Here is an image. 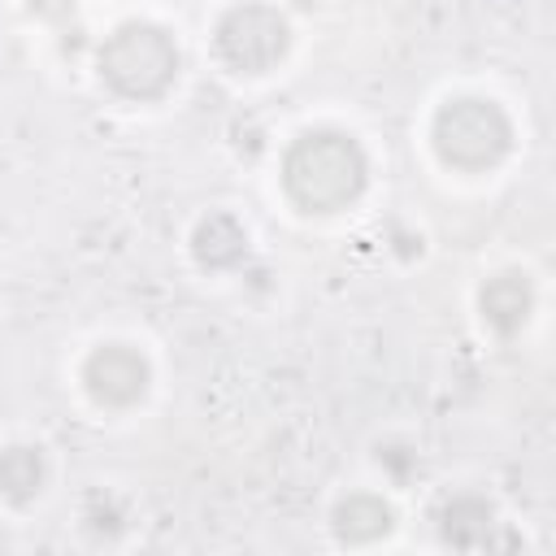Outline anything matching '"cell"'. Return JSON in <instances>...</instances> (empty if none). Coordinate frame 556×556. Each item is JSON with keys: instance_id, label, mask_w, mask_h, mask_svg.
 Masks as SVG:
<instances>
[{"instance_id": "obj_11", "label": "cell", "mask_w": 556, "mask_h": 556, "mask_svg": "<svg viewBox=\"0 0 556 556\" xmlns=\"http://www.w3.org/2000/svg\"><path fill=\"white\" fill-rule=\"evenodd\" d=\"M378 465H387L395 478H408V469L417 465V452H408V447L391 443V447H378Z\"/></svg>"}, {"instance_id": "obj_12", "label": "cell", "mask_w": 556, "mask_h": 556, "mask_svg": "<svg viewBox=\"0 0 556 556\" xmlns=\"http://www.w3.org/2000/svg\"><path fill=\"white\" fill-rule=\"evenodd\" d=\"M30 13H39L48 22H65L74 13V0H30Z\"/></svg>"}, {"instance_id": "obj_5", "label": "cell", "mask_w": 556, "mask_h": 556, "mask_svg": "<svg viewBox=\"0 0 556 556\" xmlns=\"http://www.w3.org/2000/svg\"><path fill=\"white\" fill-rule=\"evenodd\" d=\"M148 378H152L148 374V361L135 348H126V343H100L87 356V365H83V382H87L91 400L104 404V408H130V404H139L143 391H148Z\"/></svg>"}, {"instance_id": "obj_3", "label": "cell", "mask_w": 556, "mask_h": 556, "mask_svg": "<svg viewBox=\"0 0 556 556\" xmlns=\"http://www.w3.org/2000/svg\"><path fill=\"white\" fill-rule=\"evenodd\" d=\"M434 152L456 169H491L513 148L508 113L486 96H456L434 113Z\"/></svg>"}, {"instance_id": "obj_4", "label": "cell", "mask_w": 556, "mask_h": 556, "mask_svg": "<svg viewBox=\"0 0 556 556\" xmlns=\"http://www.w3.org/2000/svg\"><path fill=\"white\" fill-rule=\"evenodd\" d=\"M291 48V26L274 4L243 0L222 13L217 22V56L235 74H265Z\"/></svg>"}, {"instance_id": "obj_2", "label": "cell", "mask_w": 556, "mask_h": 556, "mask_svg": "<svg viewBox=\"0 0 556 556\" xmlns=\"http://www.w3.org/2000/svg\"><path fill=\"white\" fill-rule=\"evenodd\" d=\"M100 74L126 100H161L178 78V43L152 22H126L104 39Z\"/></svg>"}, {"instance_id": "obj_10", "label": "cell", "mask_w": 556, "mask_h": 556, "mask_svg": "<svg viewBox=\"0 0 556 556\" xmlns=\"http://www.w3.org/2000/svg\"><path fill=\"white\" fill-rule=\"evenodd\" d=\"M43 478H48V460L39 447H26V443H13L0 452V495L13 500V504H30L39 491H43Z\"/></svg>"}, {"instance_id": "obj_6", "label": "cell", "mask_w": 556, "mask_h": 556, "mask_svg": "<svg viewBox=\"0 0 556 556\" xmlns=\"http://www.w3.org/2000/svg\"><path fill=\"white\" fill-rule=\"evenodd\" d=\"M478 304H482L486 326H495L500 334H517V330L530 321V308H534V287H530V278H526V274L504 269V274L486 278V287H482Z\"/></svg>"}, {"instance_id": "obj_1", "label": "cell", "mask_w": 556, "mask_h": 556, "mask_svg": "<svg viewBox=\"0 0 556 556\" xmlns=\"http://www.w3.org/2000/svg\"><path fill=\"white\" fill-rule=\"evenodd\" d=\"M369 178L365 148L348 130H304L282 156V187L304 213L348 208Z\"/></svg>"}, {"instance_id": "obj_7", "label": "cell", "mask_w": 556, "mask_h": 556, "mask_svg": "<svg viewBox=\"0 0 556 556\" xmlns=\"http://www.w3.org/2000/svg\"><path fill=\"white\" fill-rule=\"evenodd\" d=\"M491 530H495V508L482 495H452L439 508V534H443V543H452L460 552L486 547Z\"/></svg>"}, {"instance_id": "obj_8", "label": "cell", "mask_w": 556, "mask_h": 556, "mask_svg": "<svg viewBox=\"0 0 556 556\" xmlns=\"http://www.w3.org/2000/svg\"><path fill=\"white\" fill-rule=\"evenodd\" d=\"M191 252L204 269H235L248 256V230L230 213H208L191 235Z\"/></svg>"}, {"instance_id": "obj_9", "label": "cell", "mask_w": 556, "mask_h": 556, "mask_svg": "<svg viewBox=\"0 0 556 556\" xmlns=\"http://www.w3.org/2000/svg\"><path fill=\"white\" fill-rule=\"evenodd\" d=\"M391 521H395L391 504L369 495V491H356V495L334 504V534L343 543H374V539H382L391 530Z\"/></svg>"}]
</instances>
